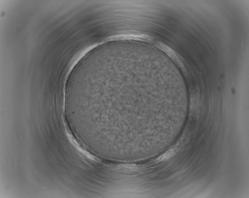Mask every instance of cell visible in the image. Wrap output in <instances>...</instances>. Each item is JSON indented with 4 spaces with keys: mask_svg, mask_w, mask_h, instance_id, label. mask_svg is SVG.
I'll return each mask as SVG.
<instances>
[{
    "mask_svg": "<svg viewBox=\"0 0 249 198\" xmlns=\"http://www.w3.org/2000/svg\"><path fill=\"white\" fill-rule=\"evenodd\" d=\"M175 154V151L174 149H170L167 152L165 153L163 155H161L157 159L158 162H161L162 161L168 160L170 157L173 156Z\"/></svg>",
    "mask_w": 249,
    "mask_h": 198,
    "instance_id": "cell-1",
    "label": "cell"
}]
</instances>
